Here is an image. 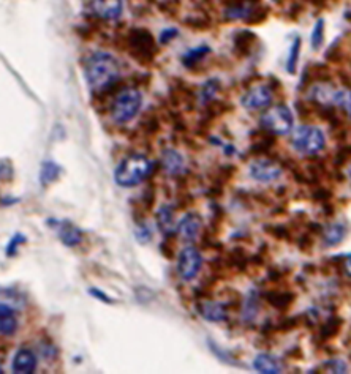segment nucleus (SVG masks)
I'll return each instance as SVG.
<instances>
[{"label": "nucleus", "mask_w": 351, "mask_h": 374, "mask_svg": "<svg viewBox=\"0 0 351 374\" xmlns=\"http://www.w3.org/2000/svg\"><path fill=\"white\" fill-rule=\"evenodd\" d=\"M211 53V49L207 48V46H201V48H195V49H192V51L189 53H185V55L182 57V62L185 67H189L192 68L193 65H197L199 60H203L204 57Z\"/></svg>", "instance_id": "nucleus-24"}, {"label": "nucleus", "mask_w": 351, "mask_h": 374, "mask_svg": "<svg viewBox=\"0 0 351 374\" xmlns=\"http://www.w3.org/2000/svg\"><path fill=\"white\" fill-rule=\"evenodd\" d=\"M157 226L164 235L174 233V210L171 205H162L157 210Z\"/></svg>", "instance_id": "nucleus-17"}, {"label": "nucleus", "mask_w": 351, "mask_h": 374, "mask_svg": "<svg viewBox=\"0 0 351 374\" xmlns=\"http://www.w3.org/2000/svg\"><path fill=\"white\" fill-rule=\"evenodd\" d=\"M152 166L154 164L146 156H128L124 161L119 163L116 172H114V181L117 185L124 186V188H133V186L140 185L147 176H150Z\"/></svg>", "instance_id": "nucleus-2"}, {"label": "nucleus", "mask_w": 351, "mask_h": 374, "mask_svg": "<svg viewBox=\"0 0 351 374\" xmlns=\"http://www.w3.org/2000/svg\"><path fill=\"white\" fill-rule=\"evenodd\" d=\"M141 93L138 89H122L111 103V117L116 124H127L141 109Z\"/></svg>", "instance_id": "nucleus-3"}, {"label": "nucleus", "mask_w": 351, "mask_h": 374, "mask_svg": "<svg viewBox=\"0 0 351 374\" xmlns=\"http://www.w3.org/2000/svg\"><path fill=\"white\" fill-rule=\"evenodd\" d=\"M266 229H268V233L272 237H276V239H278V240L288 239V237H290L288 229H286L285 226H266Z\"/></svg>", "instance_id": "nucleus-33"}, {"label": "nucleus", "mask_w": 351, "mask_h": 374, "mask_svg": "<svg viewBox=\"0 0 351 374\" xmlns=\"http://www.w3.org/2000/svg\"><path fill=\"white\" fill-rule=\"evenodd\" d=\"M201 264H203V257L197 248L193 247L184 248L181 251V255H179V262H177L179 275L189 282V279H193L198 275L199 269H201Z\"/></svg>", "instance_id": "nucleus-6"}, {"label": "nucleus", "mask_w": 351, "mask_h": 374, "mask_svg": "<svg viewBox=\"0 0 351 374\" xmlns=\"http://www.w3.org/2000/svg\"><path fill=\"white\" fill-rule=\"evenodd\" d=\"M130 46L133 49L135 57H141L142 59H152L154 55V38L150 37L149 32L136 31L130 37Z\"/></svg>", "instance_id": "nucleus-9"}, {"label": "nucleus", "mask_w": 351, "mask_h": 374, "mask_svg": "<svg viewBox=\"0 0 351 374\" xmlns=\"http://www.w3.org/2000/svg\"><path fill=\"white\" fill-rule=\"evenodd\" d=\"M342 328V319L340 318H329L320 328V338L323 341L331 340L335 335L340 332Z\"/></svg>", "instance_id": "nucleus-22"}, {"label": "nucleus", "mask_w": 351, "mask_h": 374, "mask_svg": "<svg viewBox=\"0 0 351 374\" xmlns=\"http://www.w3.org/2000/svg\"><path fill=\"white\" fill-rule=\"evenodd\" d=\"M220 87V82L217 81V79H211V81H207L204 85L201 92H199V97H201V102L203 103H209L211 100L216 97V93Z\"/></svg>", "instance_id": "nucleus-28"}, {"label": "nucleus", "mask_w": 351, "mask_h": 374, "mask_svg": "<svg viewBox=\"0 0 351 374\" xmlns=\"http://www.w3.org/2000/svg\"><path fill=\"white\" fill-rule=\"evenodd\" d=\"M13 178V168L9 160H0V182H10Z\"/></svg>", "instance_id": "nucleus-32"}, {"label": "nucleus", "mask_w": 351, "mask_h": 374, "mask_svg": "<svg viewBox=\"0 0 351 374\" xmlns=\"http://www.w3.org/2000/svg\"><path fill=\"white\" fill-rule=\"evenodd\" d=\"M250 261L248 256L246 255V251L242 248H234L230 255L226 257L228 267H238L239 270H243L247 267V262Z\"/></svg>", "instance_id": "nucleus-23"}, {"label": "nucleus", "mask_w": 351, "mask_h": 374, "mask_svg": "<svg viewBox=\"0 0 351 374\" xmlns=\"http://www.w3.org/2000/svg\"><path fill=\"white\" fill-rule=\"evenodd\" d=\"M347 235V229L340 223H332L325 228V243L328 247H334L340 243Z\"/></svg>", "instance_id": "nucleus-20"}, {"label": "nucleus", "mask_w": 351, "mask_h": 374, "mask_svg": "<svg viewBox=\"0 0 351 374\" xmlns=\"http://www.w3.org/2000/svg\"><path fill=\"white\" fill-rule=\"evenodd\" d=\"M350 155H351V147H342L337 152V156H335L334 166L339 168L342 164H345L350 160Z\"/></svg>", "instance_id": "nucleus-35"}, {"label": "nucleus", "mask_w": 351, "mask_h": 374, "mask_svg": "<svg viewBox=\"0 0 351 374\" xmlns=\"http://www.w3.org/2000/svg\"><path fill=\"white\" fill-rule=\"evenodd\" d=\"M264 299H266L271 306H274L281 311H285L293 305L296 296L293 292H268L266 296H264Z\"/></svg>", "instance_id": "nucleus-19"}, {"label": "nucleus", "mask_w": 351, "mask_h": 374, "mask_svg": "<svg viewBox=\"0 0 351 374\" xmlns=\"http://www.w3.org/2000/svg\"><path fill=\"white\" fill-rule=\"evenodd\" d=\"M160 250H162V253L164 255V257L171 259V257L174 256L173 247H171V243H169V242H163V243H162V247H160Z\"/></svg>", "instance_id": "nucleus-40"}, {"label": "nucleus", "mask_w": 351, "mask_h": 374, "mask_svg": "<svg viewBox=\"0 0 351 374\" xmlns=\"http://www.w3.org/2000/svg\"><path fill=\"white\" fill-rule=\"evenodd\" d=\"M203 221L201 217L197 213H187L185 217L179 223V234L182 235V239L185 240H195L199 231H201Z\"/></svg>", "instance_id": "nucleus-14"}, {"label": "nucleus", "mask_w": 351, "mask_h": 374, "mask_svg": "<svg viewBox=\"0 0 351 374\" xmlns=\"http://www.w3.org/2000/svg\"><path fill=\"white\" fill-rule=\"evenodd\" d=\"M18 330L16 314L9 305L0 304V335L11 336Z\"/></svg>", "instance_id": "nucleus-16"}, {"label": "nucleus", "mask_w": 351, "mask_h": 374, "mask_svg": "<svg viewBox=\"0 0 351 374\" xmlns=\"http://www.w3.org/2000/svg\"><path fill=\"white\" fill-rule=\"evenodd\" d=\"M310 41H312L310 45H312L313 51H320V48L323 46V41H325V21L323 19H318L317 23H315Z\"/></svg>", "instance_id": "nucleus-26"}, {"label": "nucleus", "mask_w": 351, "mask_h": 374, "mask_svg": "<svg viewBox=\"0 0 351 374\" xmlns=\"http://www.w3.org/2000/svg\"><path fill=\"white\" fill-rule=\"evenodd\" d=\"M253 41H255V35L247 32V31H243V32H239L238 35H236L234 45H236V48L239 49L241 53H247L248 49L252 48Z\"/></svg>", "instance_id": "nucleus-27"}, {"label": "nucleus", "mask_w": 351, "mask_h": 374, "mask_svg": "<svg viewBox=\"0 0 351 374\" xmlns=\"http://www.w3.org/2000/svg\"><path fill=\"white\" fill-rule=\"evenodd\" d=\"M61 176V168L57 166L56 163L53 161H45L43 163V166H41V172H40V182L41 185H49V183H53L56 182L57 178H59Z\"/></svg>", "instance_id": "nucleus-21"}, {"label": "nucleus", "mask_w": 351, "mask_h": 374, "mask_svg": "<svg viewBox=\"0 0 351 374\" xmlns=\"http://www.w3.org/2000/svg\"><path fill=\"white\" fill-rule=\"evenodd\" d=\"M331 196H332L331 191L326 190V188H320V190H317V191L313 193L312 198L315 201H318V203H326V201L331 199Z\"/></svg>", "instance_id": "nucleus-37"}, {"label": "nucleus", "mask_w": 351, "mask_h": 374, "mask_svg": "<svg viewBox=\"0 0 351 374\" xmlns=\"http://www.w3.org/2000/svg\"><path fill=\"white\" fill-rule=\"evenodd\" d=\"M300 250L303 251H309L312 247H313V240H312V237L309 234H304L303 237H300V240H299V245H298Z\"/></svg>", "instance_id": "nucleus-38"}, {"label": "nucleus", "mask_w": 351, "mask_h": 374, "mask_svg": "<svg viewBox=\"0 0 351 374\" xmlns=\"http://www.w3.org/2000/svg\"><path fill=\"white\" fill-rule=\"evenodd\" d=\"M345 270H347L348 275L351 277V255L347 257V261H345Z\"/></svg>", "instance_id": "nucleus-42"}, {"label": "nucleus", "mask_w": 351, "mask_h": 374, "mask_svg": "<svg viewBox=\"0 0 351 374\" xmlns=\"http://www.w3.org/2000/svg\"><path fill=\"white\" fill-rule=\"evenodd\" d=\"M250 176L256 182H272L282 176V168L272 160H255L250 164Z\"/></svg>", "instance_id": "nucleus-8"}, {"label": "nucleus", "mask_w": 351, "mask_h": 374, "mask_svg": "<svg viewBox=\"0 0 351 374\" xmlns=\"http://www.w3.org/2000/svg\"><path fill=\"white\" fill-rule=\"evenodd\" d=\"M299 54H300V38L296 37L293 45L290 48V54H288V60H286V71L290 75L296 73V67H298V60H299Z\"/></svg>", "instance_id": "nucleus-25"}, {"label": "nucleus", "mask_w": 351, "mask_h": 374, "mask_svg": "<svg viewBox=\"0 0 351 374\" xmlns=\"http://www.w3.org/2000/svg\"><path fill=\"white\" fill-rule=\"evenodd\" d=\"M261 127L272 134H286L293 128V114L288 106L277 105L261 116Z\"/></svg>", "instance_id": "nucleus-5"}, {"label": "nucleus", "mask_w": 351, "mask_h": 374, "mask_svg": "<svg viewBox=\"0 0 351 374\" xmlns=\"http://www.w3.org/2000/svg\"><path fill=\"white\" fill-rule=\"evenodd\" d=\"M176 35H177V31H176V28H168V31L162 32V35H160V41H162V43H169L171 38H174Z\"/></svg>", "instance_id": "nucleus-39"}, {"label": "nucleus", "mask_w": 351, "mask_h": 374, "mask_svg": "<svg viewBox=\"0 0 351 374\" xmlns=\"http://www.w3.org/2000/svg\"><path fill=\"white\" fill-rule=\"evenodd\" d=\"M23 243H26V237L23 234H16L13 237V239L9 242V245H6V256L9 257H13L16 256L18 253V248L23 245Z\"/></svg>", "instance_id": "nucleus-30"}, {"label": "nucleus", "mask_w": 351, "mask_h": 374, "mask_svg": "<svg viewBox=\"0 0 351 374\" xmlns=\"http://www.w3.org/2000/svg\"><path fill=\"white\" fill-rule=\"evenodd\" d=\"M13 373L18 374H31L37 368V357L32 351L19 349L13 358Z\"/></svg>", "instance_id": "nucleus-13"}, {"label": "nucleus", "mask_w": 351, "mask_h": 374, "mask_svg": "<svg viewBox=\"0 0 351 374\" xmlns=\"http://www.w3.org/2000/svg\"><path fill=\"white\" fill-rule=\"evenodd\" d=\"M325 368L329 373H345L347 371V363L340 360V358H332L325 363Z\"/></svg>", "instance_id": "nucleus-31"}, {"label": "nucleus", "mask_w": 351, "mask_h": 374, "mask_svg": "<svg viewBox=\"0 0 351 374\" xmlns=\"http://www.w3.org/2000/svg\"><path fill=\"white\" fill-rule=\"evenodd\" d=\"M272 102V89L269 85H255L247 90L246 95L241 98V105L248 111H258L268 107Z\"/></svg>", "instance_id": "nucleus-7"}, {"label": "nucleus", "mask_w": 351, "mask_h": 374, "mask_svg": "<svg viewBox=\"0 0 351 374\" xmlns=\"http://www.w3.org/2000/svg\"><path fill=\"white\" fill-rule=\"evenodd\" d=\"M162 164L169 176H179L184 172V158L174 149H164L162 155Z\"/></svg>", "instance_id": "nucleus-15"}, {"label": "nucleus", "mask_w": 351, "mask_h": 374, "mask_svg": "<svg viewBox=\"0 0 351 374\" xmlns=\"http://www.w3.org/2000/svg\"><path fill=\"white\" fill-rule=\"evenodd\" d=\"M0 373H2V370H0Z\"/></svg>", "instance_id": "nucleus-44"}, {"label": "nucleus", "mask_w": 351, "mask_h": 374, "mask_svg": "<svg viewBox=\"0 0 351 374\" xmlns=\"http://www.w3.org/2000/svg\"><path fill=\"white\" fill-rule=\"evenodd\" d=\"M197 310L206 321H211V322H221L228 318L226 305L220 304V301L203 300L197 305Z\"/></svg>", "instance_id": "nucleus-11"}, {"label": "nucleus", "mask_w": 351, "mask_h": 374, "mask_svg": "<svg viewBox=\"0 0 351 374\" xmlns=\"http://www.w3.org/2000/svg\"><path fill=\"white\" fill-rule=\"evenodd\" d=\"M298 326H299V318H286L278 322L277 330H281V332H290V330L296 328Z\"/></svg>", "instance_id": "nucleus-34"}, {"label": "nucleus", "mask_w": 351, "mask_h": 374, "mask_svg": "<svg viewBox=\"0 0 351 374\" xmlns=\"http://www.w3.org/2000/svg\"><path fill=\"white\" fill-rule=\"evenodd\" d=\"M348 176H350V178H351V164H350V168H348Z\"/></svg>", "instance_id": "nucleus-43"}, {"label": "nucleus", "mask_w": 351, "mask_h": 374, "mask_svg": "<svg viewBox=\"0 0 351 374\" xmlns=\"http://www.w3.org/2000/svg\"><path fill=\"white\" fill-rule=\"evenodd\" d=\"M141 203L146 208H152V205L155 203V190H154V186H149V188L145 193H142Z\"/></svg>", "instance_id": "nucleus-36"}, {"label": "nucleus", "mask_w": 351, "mask_h": 374, "mask_svg": "<svg viewBox=\"0 0 351 374\" xmlns=\"http://www.w3.org/2000/svg\"><path fill=\"white\" fill-rule=\"evenodd\" d=\"M89 292H90V296H94V297L100 299L102 301H106V304H112V300H111L108 296H106V294H103L102 291H98V289H90Z\"/></svg>", "instance_id": "nucleus-41"}, {"label": "nucleus", "mask_w": 351, "mask_h": 374, "mask_svg": "<svg viewBox=\"0 0 351 374\" xmlns=\"http://www.w3.org/2000/svg\"><path fill=\"white\" fill-rule=\"evenodd\" d=\"M92 11L95 16L106 21L119 19L124 11V2L122 0H92Z\"/></svg>", "instance_id": "nucleus-10"}, {"label": "nucleus", "mask_w": 351, "mask_h": 374, "mask_svg": "<svg viewBox=\"0 0 351 374\" xmlns=\"http://www.w3.org/2000/svg\"><path fill=\"white\" fill-rule=\"evenodd\" d=\"M291 146L295 147V150L299 154L315 155L325 147V134L318 127H299L295 136H293Z\"/></svg>", "instance_id": "nucleus-4"}, {"label": "nucleus", "mask_w": 351, "mask_h": 374, "mask_svg": "<svg viewBox=\"0 0 351 374\" xmlns=\"http://www.w3.org/2000/svg\"><path fill=\"white\" fill-rule=\"evenodd\" d=\"M84 75L90 90H108L120 75L119 62L108 53H94L84 63Z\"/></svg>", "instance_id": "nucleus-1"}, {"label": "nucleus", "mask_w": 351, "mask_h": 374, "mask_svg": "<svg viewBox=\"0 0 351 374\" xmlns=\"http://www.w3.org/2000/svg\"><path fill=\"white\" fill-rule=\"evenodd\" d=\"M332 102H334L335 105H340V106L345 107L347 114L351 117V89H350L348 92H342V90L335 92Z\"/></svg>", "instance_id": "nucleus-29"}, {"label": "nucleus", "mask_w": 351, "mask_h": 374, "mask_svg": "<svg viewBox=\"0 0 351 374\" xmlns=\"http://www.w3.org/2000/svg\"><path fill=\"white\" fill-rule=\"evenodd\" d=\"M57 226V233H59V239L66 247H76L80 245L83 240V233L80 228H76L73 223L70 221H54Z\"/></svg>", "instance_id": "nucleus-12"}, {"label": "nucleus", "mask_w": 351, "mask_h": 374, "mask_svg": "<svg viewBox=\"0 0 351 374\" xmlns=\"http://www.w3.org/2000/svg\"><path fill=\"white\" fill-rule=\"evenodd\" d=\"M350 147H351V146H350Z\"/></svg>", "instance_id": "nucleus-45"}, {"label": "nucleus", "mask_w": 351, "mask_h": 374, "mask_svg": "<svg viewBox=\"0 0 351 374\" xmlns=\"http://www.w3.org/2000/svg\"><path fill=\"white\" fill-rule=\"evenodd\" d=\"M253 368L258 373L276 374V373L282 371V365L276 357H272L269 354H260V356H256V358L253 360Z\"/></svg>", "instance_id": "nucleus-18"}]
</instances>
